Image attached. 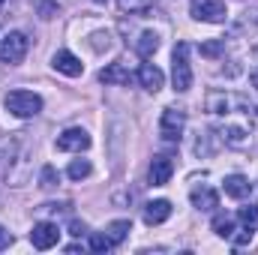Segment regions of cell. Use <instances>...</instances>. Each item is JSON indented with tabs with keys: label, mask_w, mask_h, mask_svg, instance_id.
<instances>
[{
	"label": "cell",
	"mask_w": 258,
	"mask_h": 255,
	"mask_svg": "<svg viewBox=\"0 0 258 255\" xmlns=\"http://www.w3.org/2000/svg\"><path fill=\"white\" fill-rule=\"evenodd\" d=\"M129 231H132L129 219H114V222H108V228H105V234L111 237V243H114V246L126 240V234H129Z\"/></svg>",
	"instance_id": "d6986e66"
},
{
	"label": "cell",
	"mask_w": 258,
	"mask_h": 255,
	"mask_svg": "<svg viewBox=\"0 0 258 255\" xmlns=\"http://www.w3.org/2000/svg\"><path fill=\"white\" fill-rule=\"evenodd\" d=\"M138 84H141L144 90L156 93V90H162L165 75H162V69H159L156 63H141V66H138Z\"/></svg>",
	"instance_id": "30bf717a"
},
{
	"label": "cell",
	"mask_w": 258,
	"mask_h": 255,
	"mask_svg": "<svg viewBox=\"0 0 258 255\" xmlns=\"http://www.w3.org/2000/svg\"><path fill=\"white\" fill-rule=\"evenodd\" d=\"M3 105L12 117L24 120V117H36L42 111V96L33 93V90H12V93L3 96Z\"/></svg>",
	"instance_id": "6da1fadb"
},
{
	"label": "cell",
	"mask_w": 258,
	"mask_h": 255,
	"mask_svg": "<svg viewBox=\"0 0 258 255\" xmlns=\"http://www.w3.org/2000/svg\"><path fill=\"white\" fill-rule=\"evenodd\" d=\"M237 222L243 225V228H249V231H258V207H240L237 210Z\"/></svg>",
	"instance_id": "7402d4cb"
},
{
	"label": "cell",
	"mask_w": 258,
	"mask_h": 255,
	"mask_svg": "<svg viewBox=\"0 0 258 255\" xmlns=\"http://www.w3.org/2000/svg\"><path fill=\"white\" fill-rule=\"evenodd\" d=\"M51 66L57 69V72H63V75H69V78H78L81 72H84V63L72 54V51H57L54 57H51Z\"/></svg>",
	"instance_id": "7c38bea8"
},
{
	"label": "cell",
	"mask_w": 258,
	"mask_h": 255,
	"mask_svg": "<svg viewBox=\"0 0 258 255\" xmlns=\"http://www.w3.org/2000/svg\"><path fill=\"white\" fill-rule=\"evenodd\" d=\"M93 3H105V0H93Z\"/></svg>",
	"instance_id": "f546056e"
},
{
	"label": "cell",
	"mask_w": 258,
	"mask_h": 255,
	"mask_svg": "<svg viewBox=\"0 0 258 255\" xmlns=\"http://www.w3.org/2000/svg\"><path fill=\"white\" fill-rule=\"evenodd\" d=\"M120 3V9L129 12V15H135V12H147L150 6H153V0H117Z\"/></svg>",
	"instance_id": "cb8c5ba5"
},
{
	"label": "cell",
	"mask_w": 258,
	"mask_h": 255,
	"mask_svg": "<svg viewBox=\"0 0 258 255\" xmlns=\"http://www.w3.org/2000/svg\"><path fill=\"white\" fill-rule=\"evenodd\" d=\"M27 48H30V39L21 33V30H12V33H6L3 39H0V63H21L24 57H27Z\"/></svg>",
	"instance_id": "3957f363"
},
{
	"label": "cell",
	"mask_w": 258,
	"mask_h": 255,
	"mask_svg": "<svg viewBox=\"0 0 258 255\" xmlns=\"http://www.w3.org/2000/svg\"><path fill=\"white\" fill-rule=\"evenodd\" d=\"M87 147H90V135L81 126H72L57 135V150H63V153H81Z\"/></svg>",
	"instance_id": "52a82bcc"
},
{
	"label": "cell",
	"mask_w": 258,
	"mask_h": 255,
	"mask_svg": "<svg viewBox=\"0 0 258 255\" xmlns=\"http://www.w3.org/2000/svg\"><path fill=\"white\" fill-rule=\"evenodd\" d=\"M234 222H237V216H231V213H216V216H213V231H216L219 237L231 240V234H234V231H240Z\"/></svg>",
	"instance_id": "e0dca14e"
},
{
	"label": "cell",
	"mask_w": 258,
	"mask_h": 255,
	"mask_svg": "<svg viewBox=\"0 0 258 255\" xmlns=\"http://www.w3.org/2000/svg\"><path fill=\"white\" fill-rule=\"evenodd\" d=\"M171 84L177 93H186L192 87V66H189V45L177 42L171 54Z\"/></svg>",
	"instance_id": "7a4b0ae2"
},
{
	"label": "cell",
	"mask_w": 258,
	"mask_h": 255,
	"mask_svg": "<svg viewBox=\"0 0 258 255\" xmlns=\"http://www.w3.org/2000/svg\"><path fill=\"white\" fill-rule=\"evenodd\" d=\"M219 135H222V141L231 144V147H246V144H249V132L243 126H225V129H219Z\"/></svg>",
	"instance_id": "ac0fdd59"
},
{
	"label": "cell",
	"mask_w": 258,
	"mask_h": 255,
	"mask_svg": "<svg viewBox=\"0 0 258 255\" xmlns=\"http://www.w3.org/2000/svg\"><path fill=\"white\" fill-rule=\"evenodd\" d=\"M99 81L102 84H117V87H126L132 81V72H129L123 63H108L102 72H99Z\"/></svg>",
	"instance_id": "4fadbf2b"
},
{
	"label": "cell",
	"mask_w": 258,
	"mask_h": 255,
	"mask_svg": "<svg viewBox=\"0 0 258 255\" xmlns=\"http://www.w3.org/2000/svg\"><path fill=\"white\" fill-rule=\"evenodd\" d=\"M39 180H42V186H45V189H51V186H57V183H60V174H57V168H54V165H45V168H42V174H39Z\"/></svg>",
	"instance_id": "484cf974"
},
{
	"label": "cell",
	"mask_w": 258,
	"mask_h": 255,
	"mask_svg": "<svg viewBox=\"0 0 258 255\" xmlns=\"http://www.w3.org/2000/svg\"><path fill=\"white\" fill-rule=\"evenodd\" d=\"M72 234H78V237H81V234H84V225H78V222H72Z\"/></svg>",
	"instance_id": "83f0119b"
},
{
	"label": "cell",
	"mask_w": 258,
	"mask_h": 255,
	"mask_svg": "<svg viewBox=\"0 0 258 255\" xmlns=\"http://www.w3.org/2000/svg\"><path fill=\"white\" fill-rule=\"evenodd\" d=\"M135 51L147 60V57H153L156 51H159V36L153 33V30H144V33H138V42H135Z\"/></svg>",
	"instance_id": "2e32d148"
},
{
	"label": "cell",
	"mask_w": 258,
	"mask_h": 255,
	"mask_svg": "<svg viewBox=\"0 0 258 255\" xmlns=\"http://www.w3.org/2000/svg\"><path fill=\"white\" fill-rule=\"evenodd\" d=\"M189 201H192V207H198V210H216L219 207V195H216V189H210V186H195L189 192Z\"/></svg>",
	"instance_id": "5bb4252c"
},
{
	"label": "cell",
	"mask_w": 258,
	"mask_h": 255,
	"mask_svg": "<svg viewBox=\"0 0 258 255\" xmlns=\"http://www.w3.org/2000/svg\"><path fill=\"white\" fill-rule=\"evenodd\" d=\"M186 129V111L183 108H165L162 120H159V135L165 141H180Z\"/></svg>",
	"instance_id": "5b68a950"
},
{
	"label": "cell",
	"mask_w": 258,
	"mask_h": 255,
	"mask_svg": "<svg viewBox=\"0 0 258 255\" xmlns=\"http://www.w3.org/2000/svg\"><path fill=\"white\" fill-rule=\"evenodd\" d=\"M234 108H246V99L231 90H213L207 93V111L210 114H231Z\"/></svg>",
	"instance_id": "8992f818"
},
{
	"label": "cell",
	"mask_w": 258,
	"mask_h": 255,
	"mask_svg": "<svg viewBox=\"0 0 258 255\" xmlns=\"http://www.w3.org/2000/svg\"><path fill=\"white\" fill-rule=\"evenodd\" d=\"M57 240H60V228L54 222H36L30 231V243L36 249H51V246H57Z\"/></svg>",
	"instance_id": "ba28073f"
},
{
	"label": "cell",
	"mask_w": 258,
	"mask_h": 255,
	"mask_svg": "<svg viewBox=\"0 0 258 255\" xmlns=\"http://www.w3.org/2000/svg\"><path fill=\"white\" fill-rule=\"evenodd\" d=\"M249 81H252V87H258V69H252V72H249Z\"/></svg>",
	"instance_id": "f1b7e54d"
},
{
	"label": "cell",
	"mask_w": 258,
	"mask_h": 255,
	"mask_svg": "<svg viewBox=\"0 0 258 255\" xmlns=\"http://www.w3.org/2000/svg\"><path fill=\"white\" fill-rule=\"evenodd\" d=\"M204 57H219V54H225V39H210V42H201V48H198Z\"/></svg>",
	"instance_id": "603a6c76"
},
{
	"label": "cell",
	"mask_w": 258,
	"mask_h": 255,
	"mask_svg": "<svg viewBox=\"0 0 258 255\" xmlns=\"http://www.w3.org/2000/svg\"><path fill=\"white\" fill-rule=\"evenodd\" d=\"M87 246H90L93 252H108V249H114V243H111V237H108V234H93Z\"/></svg>",
	"instance_id": "d4e9b609"
},
{
	"label": "cell",
	"mask_w": 258,
	"mask_h": 255,
	"mask_svg": "<svg viewBox=\"0 0 258 255\" xmlns=\"http://www.w3.org/2000/svg\"><path fill=\"white\" fill-rule=\"evenodd\" d=\"M144 222L147 225H162L168 216H171V201H165V198H156V201H147L144 204Z\"/></svg>",
	"instance_id": "8fae6325"
},
{
	"label": "cell",
	"mask_w": 258,
	"mask_h": 255,
	"mask_svg": "<svg viewBox=\"0 0 258 255\" xmlns=\"http://www.w3.org/2000/svg\"><path fill=\"white\" fill-rule=\"evenodd\" d=\"M9 246H12V234L0 225V252H3V249H9Z\"/></svg>",
	"instance_id": "4316f807"
},
{
	"label": "cell",
	"mask_w": 258,
	"mask_h": 255,
	"mask_svg": "<svg viewBox=\"0 0 258 255\" xmlns=\"http://www.w3.org/2000/svg\"><path fill=\"white\" fill-rule=\"evenodd\" d=\"M222 189H225L228 198H237V201H240V198H246V195L252 192V183H249L243 174H228V177L222 180Z\"/></svg>",
	"instance_id": "9a60e30c"
},
{
	"label": "cell",
	"mask_w": 258,
	"mask_h": 255,
	"mask_svg": "<svg viewBox=\"0 0 258 255\" xmlns=\"http://www.w3.org/2000/svg\"><path fill=\"white\" fill-rule=\"evenodd\" d=\"M189 15L195 21H207V24H219L225 21V0H192L189 3Z\"/></svg>",
	"instance_id": "277c9868"
},
{
	"label": "cell",
	"mask_w": 258,
	"mask_h": 255,
	"mask_svg": "<svg viewBox=\"0 0 258 255\" xmlns=\"http://www.w3.org/2000/svg\"><path fill=\"white\" fill-rule=\"evenodd\" d=\"M33 9H36V15L42 21H51L54 15H60V6L54 0H33Z\"/></svg>",
	"instance_id": "44dd1931"
},
{
	"label": "cell",
	"mask_w": 258,
	"mask_h": 255,
	"mask_svg": "<svg viewBox=\"0 0 258 255\" xmlns=\"http://www.w3.org/2000/svg\"><path fill=\"white\" fill-rule=\"evenodd\" d=\"M90 171H93L90 159H72L69 168H66V174H69L72 180H84V177H90Z\"/></svg>",
	"instance_id": "ffe728a7"
},
{
	"label": "cell",
	"mask_w": 258,
	"mask_h": 255,
	"mask_svg": "<svg viewBox=\"0 0 258 255\" xmlns=\"http://www.w3.org/2000/svg\"><path fill=\"white\" fill-rule=\"evenodd\" d=\"M171 174H174V162H171L168 156H153V162H150V168H147V180H150L153 186H165V183L171 180Z\"/></svg>",
	"instance_id": "9c48e42d"
},
{
	"label": "cell",
	"mask_w": 258,
	"mask_h": 255,
	"mask_svg": "<svg viewBox=\"0 0 258 255\" xmlns=\"http://www.w3.org/2000/svg\"><path fill=\"white\" fill-rule=\"evenodd\" d=\"M0 6H3V0H0Z\"/></svg>",
	"instance_id": "4dcf8cb0"
}]
</instances>
